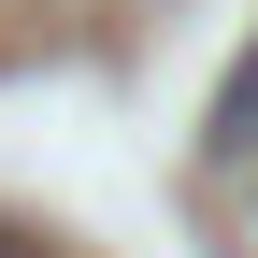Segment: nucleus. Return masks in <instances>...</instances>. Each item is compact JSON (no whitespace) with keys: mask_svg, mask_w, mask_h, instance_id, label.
I'll use <instances>...</instances> for the list:
<instances>
[{"mask_svg":"<svg viewBox=\"0 0 258 258\" xmlns=\"http://www.w3.org/2000/svg\"><path fill=\"white\" fill-rule=\"evenodd\" d=\"M201 129H215V158H258V43L215 72V115H201Z\"/></svg>","mask_w":258,"mask_h":258,"instance_id":"1","label":"nucleus"}]
</instances>
